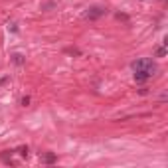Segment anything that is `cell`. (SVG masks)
Wrapping results in <instances>:
<instances>
[{
	"instance_id": "9c48e42d",
	"label": "cell",
	"mask_w": 168,
	"mask_h": 168,
	"mask_svg": "<svg viewBox=\"0 0 168 168\" xmlns=\"http://www.w3.org/2000/svg\"><path fill=\"white\" fill-rule=\"evenodd\" d=\"M20 103H22V107H28V105H30V97H28V95H24Z\"/></svg>"
},
{
	"instance_id": "3957f363",
	"label": "cell",
	"mask_w": 168,
	"mask_h": 168,
	"mask_svg": "<svg viewBox=\"0 0 168 168\" xmlns=\"http://www.w3.org/2000/svg\"><path fill=\"white\" fill-rule=\"evenodd\" d=\"M150 77H152V75H150L149 71H141V69L135 71V81H136V83H144V81L150 79Z\"/></svg>"
},
{
	"instance_id": "52a82bcc",
	"label": "cell",
	"mask_w": 168,
	"mask_h": 168,
	"mask_svg": "<svg viewBox=\"0 0 168 168\" xmlns=\"http://www.w3.org/2000/svg\"><path fill=\"white\" fill-rule=\"evenodd\" d=\"M154 56H156V58H164V56H166V48H164V45H162V48H158Z\"/></svg>"
},
{
	"instance_id": "7a4b0ae2",
	"label": "cell",
	"mask_w": 168,
	"mask_h": 168,
	"mask_svg": "<svg viewBox=\"0 0 168 168\" xmlns=\"http://www.w3.org/2000/svg\"><path fill=\"white\" fill-rule=\"evenodd\" d=\"M105 14H107V8H105V6H89L83 12V20L95 22V20H99L101 16H105Z\"/></svg>"
},
{
	"instance_id": "ba28073f",
	"label": "cell",
	"mask_w": 168,
	"mask_h": 168,
	"mask_svg": "<svg viewBox=\"0 0 168 168\" xmlns=\"http://www.w3.org/2000/svg\"><path fill=\"white\" fill-rule=\"evenodd\" d=\"M18 152H20V156H24V158H26L30 150H28V146H20V149H18Z\"/></svg>"
},
{
	"instance_id": "5b68a950",
	"label": "cell",
	"mask_w": 168,
	"mask_h": 168,
	"mask_svg": "<svg viewBox=\"0 0 168 168\" xmlns=\"http://www.w3.org/2000/svg\"><path fill=\"white\" fill-rule=\"evenodd\" d=\"M56 160H58V156L53 154V152H48V154L44 156V162H45V164H53Z\"/></svg>"
},
{
	"instance_id": "277c9868",
	"label": "cell",
	"mask_w": 168,
	"mask_h": 168,
	"mask_svg": "<svg viewBox=\"0 0 168 168\" xmlns=\"http://www.w3.org/2000/svg\"><path fill=\"white\" fill-rule=\"evenodd\" d=\"M10 58H12V63H14V65H18V67H22V65H24V61H26L24 53H12Z\"/></svg>"
},
{
	"instance_id": "6da1fadb",
	"label": "cell",
	"mask_w": 168,
	"mask_h": 168,
	"mask_svg": "<svg viewBox=\"0 0 168 168\" xmlns=\"http://www.w3.org/2000/svg\"><path fill=\"white\" fill-rule=\"evenodd\" d=\"M133 69H141V71H149L150 75H154L156 71H158V67H156V63L152 61V59L149 58H142V59H136V61H133Z\"/></svg>"
},
{
	"instance_id": "8992f818",
	"label": "cell",
	"mask_w": 168,
	"mask_h": 168,
	"mask_svg": "<svg viewBox=\"0 0 168 168\" xmlns=\"http://www.w3.org/2000/svg\"><path fill=\"white\" fill-rule=\"evenodd\" d=\"M12 152H14V150H4V152L0 154V158H2L4 162H10V156H12Z\"/></svg>"
}]
</instances>
